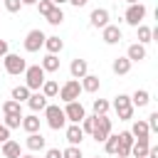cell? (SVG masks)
<instances>
[{"mask_svg": "<svg viewBox=\"0 0 158 158\" xmlns=\"http://www.w3.org/2000/svg\"><path fill=\"white\" fill-rule=\"evenodd\" d=\"M35 7L40 10V15H44V17H47V12H49V10L54 7V5H52L49 0H37V5H35Z\"/></svg>", "mask_w": 158, "mask_h": 158, "instance_id": "39", "label": "cell"}, {"mask_svg": "<svg viewBox=\"0 0 158 158\" xmlns=\"http://www.w3.org/2000/svg\"><path fill=\"white\" fill-rule=\"evenodd\" d=\"M5 141H10V128H5L0 121V143H5Z\"/></svg>", "mask_w": 158, "mask_h": 158, "instance_id": "40", "label": "cell"}, {"mask_svg": "<svg viewBox=\"0 0 158 158\" xmlns=\"http://www.w3.org/2000/svg\"><path fill=\"white\" fill-rule=\"evenodd\" d=\"M114 109L118 114V121H131L133 118V104H131V96L128 94L114 96Z\"/></svg>", "mask_w": 158, "mask_h": 158, "instance_id": "4", "label": "cell"}, {"mask_svg": "<svg viewBox=\"0 0 158 158\" xmlns=\"http://www.w3.org/2000/svg\"><path fill=\"white\" fill-rule=\"evenodd\" d=\"M62 158H84V153H81L79 146H69V148L62 151Z\"/></svg>", "mask_w": 158, "mask_h": 158, "instance_id": "36", "label": "cell"}, {"mask_svg": "<svg viewBox=\"0 0 158 158\" xmlns=\"http://www.w3.org/2000/svg\"><path fill=\"white\" fill-rule=\"evenodd\" d=\"M40 67L44 69V74L59 72V57H57V54H44V59L40 62Z\"/></svg>", "mask_w": 158, "mask_h": 158, "instance_id": "23", "label": "cell"}, {"mask_svg": "<svg viewBox=\"0 0 158 158\" xmlns=\"http://www.w3.org/2000/svg\"><path fill=\"white\" fill-rule=\"evenodd\" d=\"M49 2H52L54 7H62V5H64V2H69V0H49Z\"/></svg>", "mask_w": 158, "mask_h": 158, "instance_id": "44", "label": "cell"}, {"mask_svg": "<svg viewBox=\"0 0 158 158\" xmlns=\"http://www.w3.org/2000/svg\"><path fill=\"white\" fill-rule=\"evenodd\" d=\"M20 123H22V114H5V118H2V126L5 128H20Z\"/></svg>", "mask_w": 158, "mask_h": 158, "instance_id": "31", "label": "cell"}, {"mask_svg": "<svg viewBox=\"0 0 158 158\" xmlns=\"http://www.w3.org/2000/svg\"><path fill=\"white\" fill-rule=\"evenodd\" d=\"M133 141H136V138L131 136V131H121V133H118V151H116V156H118V158H128Z\"/></svg>", "mask_w": 158, "mask_h": 158, "instance_id": "12", "label": "cell"}, {"mask_svg": "<svg viewBox=\"0 0 158 158\" xmlns=\"http://www.w3.org/2000/svg\"><path fill=\"white\" fill-rule=\"evenodd\" d=\"M47 99H54L57 94H59V84L54 81V79H44V84H42V89H40Z\"/></svg>", "mask_w": 158, "mask_h": 158, "instance_id": "28", "label": "cell"}, {"mask_svg": "<svg viewBox=\"0 0 158 158\" xmlns=\"http://www.w3.org/2000/svg\"><path fill=\"white\" fill-rule=\"evenodd\" d=\"M91 109H94V116H106V114H109V109H111V104H109L106 99H94Z\"/></svg>", "mask_w": 158, "mask_h": 158, "instance_id": "30", "label": "cell"}, {"mask_svg": "<svg viewBox=\"0 0 158 158\" xmlns=\"http://www.w3.org/2000/svg\"><path fill=\"white\" fill-rule=\"evenodd\" d=\"M32 158H37V156H32Z\"/></svg>", "mask_w": 158, "mask_h": 158, "instance_id": "49", "label": "cell"}, {"mask_svg": "<svg viewBox=\"0 0 158 158\" xmlns=\"http://www.w3.org/2000/svg\"><path fill=\"white\" fill-rule=\"evenodd\" d=\"M109 136H111V118H109V116H94V131H91V138H94L96 143H104Z\"/></svg>", "mask_w": 158, "mask_h": 158, "instance_id": "5", "label": "cell"}, {"mask_svg": "<svg viewBox=\"0 0 158 158\" xmlns=\"http://www.w3.org/2000/svg\"><path fill=\"white\" fill-rule=\"evenodd\" d=\"M69 74H72V79H81V77H86V74H89V62L81 59V57H74L72 64H69Z\"/></svg>", "mask_w": 158, "mask_h": 158, "instance_id": "13", "label": "cell"}, {"mask_svg": "<svg viewBox=\"0 0 158 158\" xmlns=\"http://www.w3.org/2000/svg\"><path fill=\"white\" fill-rule=\"evenodd\" d=\"M20 158H32V156H20Z\"/></svg>", "mask_w": 158, "mask_h": 158, "instance_id": "47", "label": "cell"}, {"mask_svg": "<svg viewBox=\"0 0 158 158\" xmlns=\"http://www.w3.org/2000/svg\"><path fill=\"white\" fill-rule=\"evenodd\" d=\"M7 52H10V44H7V40H2V37H0V57H5Z\"/></svg>", "mask_w": 158, "mask_h": 158, "instance_id": "42", "label": "cell"}, {"mask_svg": "<svg viewBox=\"0 0 158 158\" xmlns=\"http://www.w3.org/2000/svg\"><path fill=\"white\" fill-rule=\"evenodd\" d=\"M79 94H81V84H79V79H69V81H64V84L59 86V99H62L64 104L77 101Z\"/></svg>", "mask_w": 158, "mask_h": 158, "instance_id": "6", "label": "cell"}, {"mask_svg": "<svg viewBox=\"0 0 158 158\" xmlns=\"http://www.w3.org/2000/svg\"><path fill=\"white\" fill-rule=\"evenodd\" d=\"M109 10L106 7H96V10H91V15H89V25L91 27H96V30H104L106 25H109Z\"/></svg>", "mask_w": 158, "mask_h": 158, "instance_id": "10", "label": "cell"}, {"mask_svg": "<svg viewBox=\"0 0 158 158\" xmlns=\"http://www.w3.org/2000/svg\"><path fill=\"white\" fill-rule=\"evenodd\" d=\"M96 158H99V156H96Z\"/></svg>", "mask_w": 158, "mask_h": 158, "instance_id": "50", "label": "cell"}, {"mask_svg": "<svg viewBox=\"0 0 158 158\" xmlns=\"http://www.w3.org/2000/svg\"><path fill=\"white\" fill-rule=\"evenodd\" d=\"M84 141V131L79 128V123H69L67 126V143L69 146H79Z\"/></svg>", "mask_w": 158, "mask_h": 158, "instance_id": "17", "label": "cell"}, {"mask_svg": "<svg viewBox=\"0 0 158 158\" xmlns=\"http://www.w3.org/2000/svg\"><path fill=\"white\" fill-rule=\"evenodd\" d=\"M30 94H32V91H30V89H27L25 84H17V86H12V99H15L17 104L27 101V99H30Z\"/></svg>", "mask_w": 158, "mask_h": 158, "instance_id": "29", "label": "cell"}, {"mask_svg": "<svg viewBox=\"0 0 158 158\" xmlns=\"http://www.w3.org/2000/svg\"><path fill=\"white\" fill-rule=\"evenodd\" d=\"M123 2H128V5H133V2H138V0H123Z\"/></svg>", "mask_w": 158, "mask_h": 158, "instance_id": "46", "label": "cell"}, {"mask_svg": "<svg viewBox=\"0 0 158 158\" xmlns=\"http://www.w3.org/2000/svg\"><path fill=\"white\" fill-rule=\"evenodd\" d=\"M2 114H22V104H17L15 99H7L2 106H0Z\"/></svg>", "mask_w": 158, "mask_h": 158, "instance_id": "33", "label": "cell"}, {"mask_svg": "<svg viewBox=\"0 0 158 158\" xmlns=\"http://www.w3.org/2000/svg\"><path fill=\"white\" fill-rule=\"evenodd\" d=\"M0 151H2V158H20V156H22L20 143H17V141H12V138H10V141H5Z\"/></svg>", "mask_w": 158, "mask_h": 158, "instance_id": "19", "label": "cell"}, {"mask_svg": "<svg viewBox=\"0 0 158 158\" xmlns=\"http://www.w3.org/2000/svg\"><path fill=\"white\" fill-rule=\"evenodd\" d=\"M22 131H27V133H37L40 131V116L37 114H30V116H22Z\"/></svg>", "mask_w": 158, "mask_h": 158, "instance_id": "25", "label": "cell"}, {"mask_svg": "<svg viewBox=\"0 0 158 158\" xmlns=\"http://www.w3.org/2000/svg\"><path fill=\"white\" fill-rule=\"evenodd\" d=\"M114 158H118V156H114Z\"/></svg>", "mask_w": 158, "mask_h": 158, "instance_id": "48", "label": "cell"}, {"mask_svg": "<svg viewBox=\"0 0 158 158\" xmlns=\"http://www.w3.org/2000/svg\"><path fill=\"white\" fill-rule=\"evenodd\" d=\"M79 84H81V91H86V94H94V91H99V86H101V81H99L96 74H86V77H81Z\"/></svg>", "mask_w": 158, "mask_h": 158, "instance_id": "16", "label": "cell"}, {"mask_svg": "<svg viewBox=\"0 0 158 158\" xmlns=\"http://www.w3.org/2000/svg\"><path fill=\"white\" fill-rule=\"evenodd\" d=\"M62 111H64V116H67V121H69V123H79V121L86 116V111H84L81 101H69Z\"/></svg>", "mask_w": 158, "mask_h": 158, "instance_id": "9", "label": "cell"}, {"mask_svg": "<svg viewBox=\"0 0 158 158\" xmlns=\"http://www.w3.org/2000/svg\"><path fill=\"white\" fill-rule=\"evenodd\" d=\"M136 32H138V44L146 47L148 42H153V27H148V25H138Z\"/></svg>", "mask_w": 158, "mask_h": 158, "instance_id": "27", "label": "cell"}, {"mask_svg": "<svg viewBox=\"0 0 158 158\" xmlns=\"http://www.w3.org/2000/svg\"><path fill=\"white\" fill-rule=\"evenodd\" d=\"M111 69H114L116 77H126V74L131 72V62H128L126 57H116V59L111 62Z\"/></svg>", "mask_w": 158, "mask_h": 158, "instance_id": "20", "label": "cell"}, {"mask_svg": "<svg viewBox=\"0 0 158 158\" xmlns=\"http://www.w3.org/2000/svg\"><path fill=\"white\" fill-rule=\"evenodd\" d=\"M148 101H151V94H148L146 89H136V91L131 94V104H133V109H136V106L143 109V106H148Z\"/></svg>", "mask_w": 158, "mask_h": 158, "instance_id": "24", "label": "cell"}, {"mask_svg": "<svg viewBox=\"0 0 158 158\" xmlns=\"http://www.w3.org/2000/svg\"><path fill=\"white\" fill-rule=\"evenodd\" d=\"M104 151L109 153V156H116V151H118V136H109L106 141H104Z\"/></svg>", "mask_w": 158, "mask_h": 158, "instance_id": "34", "label": "cell"}, {"mask_svg": "<svg viewBox=\"0 0 158 158\" xmlns=\"http://www.w3.org/2000/svg\"><path fill=\"white\" fill-rule=\"evenodd\" d=\"M25 104L32 109V114H37V111H44V106H47V96H44L42 91H32L30 99H27Z\"/></svg>", "mask_w": 158, "mask_h": 158, "instance_id": "14", "label": "cell"}, {"mask_svg": "<svg viewBox=\"0 0 158 158\" xmlns=\"http://www.w3.org/2000/svg\"><path fill=\"white\" fill-rule=\"evenodd\" d=\"M47 22H49V25H62V22H64V12H62V7H52V10L47 12Z\"/></svg>", "mask_w": 158, "mask_h": 158, "instance_id": "32", "label": "cell"}, {"mask_svg": "<svg viewBox=\"0 0 158 158\" xmlns=\"http://www.w3.org/2000/svg\"><path fill=\"white\" fill-rule=\"evenodd\" d=\"M44 37H47V35H44L42 30H30V32L25 35V42H22V44H25V52H40V49L44 47Z\"/></svg>", "mask_w": 158, "mask_h": 158, "instance_id": "8", "label": "cell"}, {"mask_svg": "<svg viewBox=\"0 0 158 158\" xmlns=\"http://www.w3.org/2000/svg\"><path fill=\"white\" fill-rule=\"evenodd\" d=\"M148 131L151 133H158V111H151V116H148Z\"/></svg>", "mask_w": 158, "mask_h": 158, "instance_id": "37", "label": "cell"}, {"mask_svg": "<svg viewBox=\"0 0 158 158\" xmlns=\"http://www.w3.org/2000/svg\"><path fill=\"white\" fill-rule=\"evenodd\" d=\"M7 12H20L22 10V0H2Z\"/></svg>", "mask_w": 158, "mask_h": 158, "instance_id": "38", "label": "cell"}, {"mask_svg": "<svg viewBox=\"0 0 158 158\" xmlns=\"http://www.w3.org/2000/svg\"><path fill=\"white\" fill-rule=\"evenodd\" d=\"M44 79H47V74H44V69L40 64H32V67L25 69V86L30 91H40L42 84H44Z\"/></svg>", "mask_w": 158, "mask_h": 158, "instance_id": "1", "label": "cell"}, {"mask_svg": "<svg viewBox=\"0 0 158 158\" xmlns=\"http://www.w3.org/2000/svg\"><path fill=\"white\" fill-rule=\"evenodd\" d=\"M131 136L136 138V141H141V138H151V131H148V123L143 121V118H138L133 126H131Z\"/></svg>", "mask_w": 158, "mask_h": 158, "instance_id": "21", "label": "cell"}, {"mask_svg": "<svg viewBox=\"0 0 158 158\" xmlns=\"http://www.w3.org/2000/svg\"><path fill=\"white\" fill-rule=\"evenodd\" d=\"M2 67H5V72H7L10 77H20V74H25V69H27V62H25L20 54H12V52H7V54L2 57Z\"/></svg>", "mask_w": 158, "mask_h": 158, "instance_id": "3", "label": "cell"}, {"mask_svg": "<svg viewBox=\"0 0 158 158\" xmlns=\"http://www.w3.org/2000/svg\"><path fill=\"white\" fill-rule=\"evenodd\" d=\"M25 5H37V0H22V7Z\"/></svg>", "mask_w": 158, "mask_h": 158, "instance_id": "45", "label": "cell"}, {"mask_svg": "<svg viewBox=\"0 0 158 158\" xmlns=\"http://www.w3.org/2000/svg\"><path fill=\"white\" fill-rule=\"evenodd\" d=\"M44 158H62V151H59V148H47Z\"/></svg>", "mask_w": 158, "mask_h": 158, "instance_id": "41", "label": "cell"}, {"mask_svg": "<svg viewBox=\"0 0 158 158\" xmlns=\"http://www.w3.org/2000/svg\"><path fill=\"white\" fill-rule=\"evenodd\" d=\"M44 49H47V54H59V52L64 49V42H62L57 35H52V37H44Z\"/></svg>", "mask_w": 158, "mask_h": 158, "instance_id": "22", "label": "cell"}, {"mask_svg": "<svg viewBox=\"0 0 158 158\" xmlns=\"http://www.w3.org/2000/svg\"><path fill=\"white\" fill-rule=\"evenodd\" d=\"M101 40L106 42V44H118L121 40H123V32H121V27L118 25H106L104 30H101Z\"/></svg>", "mask_w": 158, "mask_h": 158, "instance_id": "11", "label": "cell"}, {"mask_svg": "<svg viewBox=\"0 0 158 158\" xmlns=\"http://www.w3.org/2000/svg\"><path fill=\"white\" fill-rule=\"evenodd\" d=\"M69 2H72V5H74V7H84V5H86V2H89V0H69Z\"/></svg>", "mask_w": 158, "mask_h": 158, "instance_id": "43", "label": "cell"}, {"mask_svg": "<svg viewBox=\"0 0 158 158\" xmlns=\"http://www.w3.org/2000/svg\"><path fill=\"white\" fill-rule=\"evenodd\" d=\"M44 118H47V126H49L52 131H62V128L67 126L64 111H62L59 106H54V104H47V106H44Z\"/></svg>", "mask_w": 158, "mask_h": 158, "instance_id": "2", "label": "cell"}, {"mask_svg": "<svg viewBox=\"0 0 158 158\" xmlns=\"http://www.w3.org/2000/svg\"><path fill=\"white\" fill-rule=\"evenodd\" d=\"M148 146H151V138L133 141V146H131V156H133V158H146V153H148Z\"/></svg>", "mask_w": 158, "mask_h": 158, "instance_id": "26", "label": "cell"}, {"mask_svg": "<svg viewBox=\"0 0 158 158\" xmlns=\"http://www.w3.org/2000/svg\"><path fill=\"white\" fill-rule=\"evenodd\" d=\"M79 128L84 131V136H86V133L91 136V131H94V116H84V118L79 121Z\"/></svg>", "mask_w": 158, "mask_h": 158, "instance_id": "35", "label": "cell"}, {"mask_svg": "<svg viewBox=\"0 0 158 158\" xmlns=\"http://www.w3.org/2000/svg\"><path fill=\"white\" fill-rule=\"evenodd\" d=\"M44 143H47V141H44V136H42L40 131H37V133H27V138H25V146H27L32 153H35V151H42Z\"/></svg>", "mask_w": 158, "mask_h": 158, "instance_id": "18", "label": "cell"}, {"mask_svg": "<svg viewBox=\"0 0 158 158\" xmlns=\"http://www.w3.org/2000/svg\"><path fill=\"white\" fill-rule=\"evenodd\" d=\"M143 17H146V5H141V2L128 5V7H126V12H123V20H126L131 27L143 25Z\"/></svg>", "mask_w": 158, "mask_h": 158, "instance_id": "7", "label": "cell"}, {"mask_svg": "<svg viewBox=\"0 0 158 158\" xmlns=\"http://www.w3.org/2000/svg\"><path fill=\"white\" fill-rule=\"evenodd\" d=\"M126 59H128L131 64H133V62H143V59H146V47L138 44V42L128 44V49H126Z\"/></svg>", "mask_w": 158, "mask_h": 158, "instance_id": "15", "label": "cell"}]
</instances>
